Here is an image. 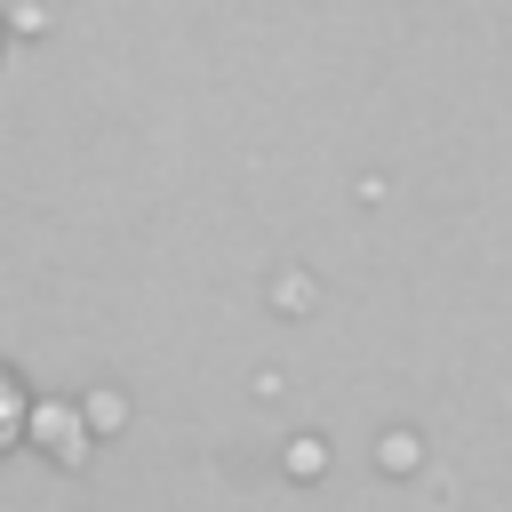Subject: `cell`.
I'll return each mask as SVG.
<instances>
[{
    "label": "cell",
    "instance_id": "6da1fadb",
    "mask_svg": "<svg viewBox=\"0 0 512 512\" xmlns=\"http://www.w3.org/2000/svg\"><path fill=\"white\" fill-rule=\"evenodd\" d=\"M32 424V400H24V384L0 368V448H16V432Z\"/></svg>",
    "mask_w": 512,
    "mask_h": 512
}]
</instances>
